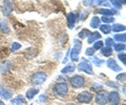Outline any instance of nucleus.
<instances>
[{"mask_svg": "<svg viewBox=\"0 0 126 105\" xmlns=\"http://www.w3.org/2000/svg\"><path fill=\"white\" fill-rule=\"evenodd\" d=\"M74 45L73 48L70 50V60L73 62H78L79 61V56H80V52L82 49V42L79 39H74Z\"/></svg>", "mask_w": 126, "mask_h": 105, "instance_id": "1", "label": "nucleus"}, {"mask_svg": "<svg viewBox=\"0 0 126 105\" xmlns=\"http://www.w3.org/2000/svg\"><path fill=\"white\" fill-rule=\"evenodd\" d=\"M47 79V75L44 72H36L34 73L31 77V83L37 86V85H41L46 81Z\"/></svg>", "mask_w": 126, "mask_h": 105, "instance_id": "2", "label": "nucleus"}, {"mask_svg": "<svg viewBox=\"0 0 126 105\" xmlns=\"http://www.w3.org/2000/svg\"><path fill=\"white\" fill-rule=\"evenodd\" d=\"M54 94L58 97H65L68 94V85L65 82H60L55 84V86L53 87Z\"/></svg>", "mask_w": 126, "mask_h": 105, "instance_id": "3", "label": "nucleus"}, {"mask_svg": "<svg viewBox=\"0 0 126 105\" xmlns=\"http://www.w3.org/2000/svg\"><path fill=\"white\" fill-rule=\"evenodd\" d=\"M77 69L79 72H84L86 74H88V75H94V69H93V65L92 63L86 60V59H82V61L80 62V63L78 64L77 66Z\"/></svg>", "mask_w": 126, "mask_h": 105, "instance_id": "4", "label": "nucleus"}, {"mask_svg": "<svg viewBox=\"0 0 126 105\" xmlns=\"http://www.w3.org/2000/svg\"><path fill=\"white\" fill-rule=\"evenodd\" d=\"M94 102L98 105H106L108 103V91L106 90L98 91L96 97H94Z\"/></svg>", "mask_w": 126, "mask_h": 105, "instance_id": "5", "label": "nucleus"}, {"mask_svg": "<svg viewBox=\"0 0 126 105\" xmlns=\"http://www.w3.org/2000/svg\"><path fill=\"white\" fill-rule=\"evenodd\" d=\"M69 83L74 88H81L85 85V78L81 75H76L69 79Z\"/></svg>", "mask_w": 126, "mask_h": 105, "instance_id": "6", "label": "nucleus"}, {"mask_svg": "<svg viewBox=\"0 0 126 105\" xmlns=\"http://www.w3.org/2000/svg\"><path fill=\"white\" fill-rule=\"evenodd\" d=\"M94 96L89 91H82L77 96V101L81 104H89L93 101Z\"/></svg>", "mask_w": 126, "mask_h": 105, "instance_id": "7", "label": "nucleus"}, {"mask_svg": "<svg viewBox=\"0 0 126 105\" xmlns=\"http://www.w3.org/2000/svg\"><path fill=\"white\" fill-rule=\"evenodd\" d=\"M78 20H79V13H74V12L68 13L67 14V26H68V29L73 30Z\"/></svg>", "mask_w": 126, "mask_h": 105, "instance_id": "8", "label": "nucleus"}, {"mask_svg": "<svg viewBox=\"0 0 126 105\" xmlns=\"http://www.w3.org/2000/svg\"><path fill=\"white\" fill-rule=\"evenodd\" d=\"M120 101H121V97L118 91L113 90L108 92V103H110V105H118L120 104Z\"/></svg>", "mask_w": 126, "mask_h": 105, "instance_id": "9", "label": "nucleus"}, {"mask_svg": "<svg viewBox=\"0 0 126 105\" xmlns=\"http://www.w3.org/2000/svg\"><path fill=\"white\" fill-rule=\"evenodd\" d=\"M14 10V3L12 1H3L2 4V14L4 15L5 17L10 16L11 13Z\"/></svg>", "mask_w": 126, "mask_h": 105, "instance_id": "10", "label": "nucleus"}, {"mask_svg": "<svg viewBox=\"0 0 126 105\" xmlns=\"http://www.w3.org/2000/svg\"><path fill=\"white\" fill-rule=\"evenodd\" d=\"M106 65H107V67L109 69H111L113 72H121L122 71V67L117 63V61L113 59V58H109V59L106 61Z\"/></svg>", "mask_w": 126, "mask_h": 105, "instance_id": "11", "label": "nucleus"}, {"mask_svg": "<svg viewBox=\"0 0 126 105\" xmlns=\"http://www.w3.org/2000/svg\"><path fill=\"white\" fill-rule=\"evenodd\" d=\"M12 96H13L12 90H10L9 88H6L4 86H2V85H0V97L1 98H3L4 100H10L12 98Z\"/></svg>", "mask_w": 126, "mask_h": 105, "instance_id": "12", "label": "nucleus"}, {"mask_svg": "<svg viewBox=\"0 0 126 105\" xmlns=\"http://www.w3.org/2000/svg\"><path fill=\"white\" fill-rule=\"evenodd\" d=\"M94 13L103 15V16H113V15L117 14L118 12L115 10H111V9H99V10L94 11Z\"/></svg>", "mask_w": 126, "mask_h": 105, "instance_id": "13", "label": "nucleus"}, {"mask_svg": "<svg viewBox=\"0 0 126 105\" xmlns=\"http://www.w3.org/2000/svg\"><path fill=\"white\" fill-rule=\"evenodd\" d=\"M0 30H1L2 34H5V35H9L11 33L9 23H7L6 20H4V19H0Z\"/></svg>", "mask_w": 126, "mask_h": 105, "instance_id": "14", "label": "nucleus"}, {"mask_svg": "<svg viewBox=\"0 0 126 105\" xmlns=\"http://www.w3.org/2000/svg\"><path fill=\"white\" fill-rule=\"evenodd\" d=\"M101 39V34L100 33H98V32H94L89 35V37L87 38V43L88 44H93L96 41L98 40H100Z\"/></svg>", "mask_w": 126, "mask_h": 105, "instance_id": "15", "label": "nucleus"}, {"mask_svg": "<svg viewBox=\"0 0 126 105\" xmlns=\"http://www.w3.org/2000/svg\"><path fill=\"white\" fill-rule=\"evenodd\" d=\"M25 102V98L23 96H17L11 100V103L13 105H24Z\"/></svg>", "mask_w": 126, "mask_h": 105, "instance_id": "16", "label": "nucleus"}, {"mask_svg": "<svg viewBox=\"0 0 126 105\" xmlns=\"http://www.w3.org/2000/svg\"><path fill=\"white\" fill-rule=\"evenodd\" d=\"M38 92H39V89L35 88V87H32L30 89H27V91H26V99L27 100H33L34 97L36 95H38Z\"/></svg>", "mask_w": 126, "mask_h": 105, "instance_id": "17", "label": "nucleus"}, {"mask_svg": "<svg viewBox=\"0 0 126 105\" xmlns=\"http://www.w3.org/2000/svg\"><path fill=\"white\" fill-rule=\"evenodd\" d=\"M111 30L116 34H119L122 33L125 30V25L124 24H121V23H113V25L111 26Z\"/></svg>", "mask_w": 126, "mask_h": 105, "instance_id": "18", "label": "nucleus"}, {"mask_svg": "<svg viewBox=\"0 0 126 105\" xmlns=\"http://www.w3.org/2000/svg\"><path fill=\"white\" fill-rule=\"evenodd\" d=\"M89 25H90V28H92V29H94V30L98 29L101 25L100 18L98 16H94L92 18V20H90V22H89Z\"/></svg>", "mask_w": 126, "mask_h": 105, "instance_id": "19", "label": "nucleus"}, {"mask_svg": "<svg viewBox=\"0 0 126 105\" xmlns=\"http://www.w3.org/2000/svg\"><path fill=\"white\" fill-rule=\"evenodd\" d=\"M75 69H76V66H75L73 63H68V64H66L65 67H63L61 69V73L62 74H72L75 72Z\"/></svg>", "mask_w": 126, "mask_h": 105, "instance_id": "20", "label": "nucleus"}, {"mask_svg": "<svg viewBox=\"0 0 126 105\" xmlns=\"http://www.w3.org/2000/svg\"><path fill=\"white\" fill-rule=\"evenodd\" d=\"M100 21H102L104 24H111V23H115V17H112V16H102L100 18Z\"/></svg>", "mask_w": 126, "mask_h": 105, "instance_id": "21", "label": "nucleus"}, {"mask_svg": "<svg viewBox=\"0 0 126 105\" xmlns=\"http://www.w3.org/2000/svg\"><path fill=\"white\" fill-rule=\"evenodd\" d=\"M90 34H92V32H90L88 29H83V30H81L80 32H79L78 36H79V38H80V39H86V38L89 37Z\"/></svg>", "mask_w": 126, "mask_h": 105, "instance_id": "22", "label": "nucleus"}, {"mask_svg": "<svg viewBox=\"0 0 126 105\" xmlns=\"http://www.w3.org/2000/svg\"><path fill=\"white\" fill-rule=\"evenodd\" d=\"M112 53H113L112 47H107V46H105V47H102L101 48V54L104 57H110V56L112 55Z\"/></svg>", "mask_w": 126, "mask_h": 105, "instance_id": "23", "label": "nucleus"}, {"mask_svg": "<svg viewBox=\"0 0 126 105\" xmlns=\"http://www.w3.org/2000/svg\"><path fill=\"white\" fill-rule=\"evenodd\" d=\"M113 40H116L118 42H120V43H124L125 44V41H126V35L123 33V34H116L115 36H113Z\"/></svg>", "mask_w": 126, "mask_h": 105, "instance_id": "24", "label": "nucleus"}, {"mask_svg": "<svg viewBox=\"0 0 126 105\" xmlns=\"http://www.w3.org/2000/svg\"><path fill=\"white\" fill-rule=\"evenodd\" d=\"M99 28H100L101 32L105 35H108V34H110V32H111V26L109 24H101Z\"/></svg>", "mask_w": 126, "mask_h": 105, "instance_id": "25", "label": "nucleus"}, {"mask_svg": "<svg viewBox=\"0 0 126 105\" xmlns=\"http://www.w3.org/2000/svg\"><path fill=\"white\" fill-rule=\"evenodd\" d=\"M113 52H117V53H123L125 50V44L124 43H115L113 45V48H112Z\"/></svg>", "mask_w": 126, "mask_h": 105, "instance_id": "26", "label": "nucleus"}, {"mask_svg": "<svg viewBox=\"0 0 126 105\" xmlns=\"http://www.w3.org/2000/svg\"><path fill=\"white\" fill-rule=\"evenodd\" d=\"M90 60H92V62H93L94 65H97V67H100L102 64L105 63V60H102V59H100V58H98L96 56H93Z\"/></svg>", "mask_w": 126, "mask_h": 105, "instance_id": "27", "label": "nucleus"}, {"mask_svg": "<svg viewBox=\"0 0 126 105\" xmlns=\"http://www.w3.org/2000/svg\"><path fill=\"white\" fill-rule=\"evenodd\" d=\"M12 66V63L10 61H5V62H3V63L0 65V72L1 73H5L7 69H10V67Z\"/></svg>", "mask_w": 126, "mask_h": 105, "instance_id": "28", "label": "nucleus"}, {"mask_svg": "<svg viewBox=\"0 0 126 105\" xmlns=\"http://www.w3.org/2000/svg\"><path fill=\"white\" fill-rule=\"evenodd\" d=\"M102 47H104V42L102 41V40L96 41V42L94 43V46H93L94 50H99V49H101Z\"/></svg>", "mask_w": 126, "mask_h": 105, "instance_id": "29", "label": "nucleus"}, {"mask_svg": "<svg viewBox=\"0 0 126 105\" xmlns=\"http://www.w3.org/2000/svg\"><path fill=\"white\" fill-rule=\"evenodd\" d=\"M122 4H125V2L124 1H117V0H112V1L110 2V5H112L117 10H120Z\"/></svg>", "mask_w": 126, "mask_h": 105, "instance_id": "30", "label": "nucleus"}, {"mask_svg": "<svg viewBox=\"0 0 126 105\" xmlns=\"http://www.w3.org/2000/svg\"><path fill=\"white\" fill-rule=\"evenodd\" d=\"M92 89H93V90H94L96 92L100 91V90H103V84H101V83H94L93 86H92Z\"/></svg>", "mask_w": 126, "mask_h": 105, "instance_id": "31", "label": "nucleus"}, {"mask_svg": "<svg viewBox=\"0 0 126 105\" xmlns=\"http://www.w3.org/2000/svg\"><path fill=\"white\" fill-rule=\"evenodd\" d=\"M88 15H89V11H87V10L84 12H80V14H79V20H81V21L85 20Z\"/></svg>", "mask_w": 126, "mask_h": 105, "instance_id": "32", "label": "nucleus"}, {"mask_svg": "<svg viewBox=\"0 0 126 105\" xmlns=\"http://www.w3.org/2000/svg\"><path fill=\"white\" fill-rule=\"evenodd\" d=\"M104 42H105V45L107 46V47H111V46L115 45V40H113L112 38H106Z\"/></svg>", "mask_w": 126, "mask_h": 105, "instance_id": "33", "label": "nucleus"}, {"mask_svg": "<svg viewBox=\"0 0 126 105\" xmlns=\"http://www.w3.org/2000/svg\"><path fill=\"white\" fill-rule=\"evenodd\" d=\"M20 48H21V44L18 43V42H13V44L11 46V50L13 53L16 52V50H18V49H20Z\"/></svg>", "mask_w": 126, "mask_h": 105, "instance_id": "34", "label": "nucleus"}, {"mask_svg": "<svg viewBox=\"0 0 126 105\" xmlns=\"http://www.w3.org/2000/svg\"><path fill=\"white\" fill-rule=\"evenodd\" d=\"M126 74L125 73H122V74H119V75L117 76V81H119V82H123V83H125V79H126Z\"/></svg>", "mask_w": 126, "mask_h": 105, "instance_id": "35", "label": "nucleus"}, {"mask_svg": "<svg viewBox=\"0 0 126 105\" xmlns=\"http://www.w3.org/2000/svg\"><path fill=\"white\" fill-rule=\"evenodd\" d=\"M118 58H119V60L123 63V65L126 64V55H125V53H119V55H118Z\"/></svg>", "mask_w": 126, "mask_h": 105, "instance_id": "36", "label": "nucleus"}, {"mask_svg": "<svg viewBox=\"0 0 126 105\" xmlns=\"http://www.w3.org/2000/svg\"><path fill=\"white\" fill-rule=\"evenodd\" d=\"M46 100H47V96L46 95H40V96L38 97L37 102H39V103H44V102H46Z\"/></svg>", "mask_w": 126, "mask_h": 105, "instance_id": "37", "label": "nucleus"}, {"mask_svg": "<svg viewBox=\"0 0 126 105\" xmlns=\"http://www.w3.org/2000/svg\"><path fill=\"white\" fill-rule=\"evenodd\" d=\"M94 50L93 47H88L87 49L85 50V55L86 56H88V57H93L94 56Z\"/></svg>", "mask_w": 126, "mask_h": 105, "instance_id": "38", "label": "nucleus"}, {"mask_svg": "<svg viewBox=\"0 0 126 105\" xmlns=\"http://www.w3.org/2000/svg\"><path fill=\"white\" fill-rule=\"evenodd\" d=\"M106 85H108V86H111V87H115V88H118L117 83L112 82V81H107V82H106Z\"/></svg>", "mask_w": 126, "mask_h": 105, "instance_id": "39", "label": "nucleus"}, {"mask_svg": "<svg viewBox=\"0 0 126 105\" xmlns=\"http://www.w3.org/2000/svg\"><path fill=\"white\" fill-rule=\"evenodd\" d=\"M0 105H5V103L3 102V101H1V100H0Z\"/></svg>", "mask_w": 126, "mask_h": 105, "instance_id": "40", "label": "nucleus"}, {"mask_svg": "<svg viewBox=\"0 0 126 105\" xmlns=\"http://www.w3.org/2000/svg\"><path fill=\"white\" fill-rule=\"evenodd\" d=\"M67 105H76V104H72V103H68Z\"/></svg>", "mask_w": 126, "mask_h": 105, "instance_id": "41", "label": "nucleus"}, {"mask_svg": "<svg viewBox=\"0 0 126 105\" xmlns=\"http://www.w3.org/2000/svg\"><path fill=\"white\" fill-rule=\"evenodd\" d=\"M122 105H125V104H122Z\"/></svg>", "mask_w": 126, "mask_h": 105, "instance_id": "42", "label": "nucleus"}, {"mask_svg": "<svg viewBox=\"0 0 126 105\" xmlns=\"http://www.w3.org/2000/svg\"><path fill=\"white\" fill-rule=\"evenodd\" d=\"M31 105H32V104H31Z\"/></svg>", "mask_w": 126, "mask_h": 105, "instance_id": "43", "label": "nucleus"}]
</instances>
